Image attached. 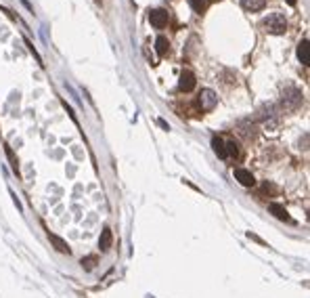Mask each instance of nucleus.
I'll return each mask as SVG.
<instances>
[{"label":"nucleus","instance_id":"13","mask_svg":"<svg viewBox=\"0 0 310 298\" xmlns=\"http://www.w3.org/2000/svg\"><path fill=\"white\" fill-rule=\"evenodd\" d=\"M224 149H227V160L229 158H237L239 155V147L235 141H224Z\"/></svg>","mask_w":310,"mask_h":298},{"label":"nucleus","instance_id":"1","mask_svg":"<svg viewBox=\"0 0 310 298\" xmlns=\"http://www.w3.org/2000/svg\"><path fill=\"white\" fill-rule=\"evenodd\" d=\"M262 25H264V30L269 34H285L287 19L283 15H279V13H272V15H269L262 21Z\"/></svg>","mask_w":310,"mask_h":298},{"label":"nucleus","instance_id":"7","mask_svg":"<svg viewBox=\"0 0 310 298\" xmlns=\"http://www.w3.org/2000/svg\"><path fill=\"white\" fill-rule=\"evenodd\" d=\"M269 210L272 212L274 216L279 218V221H287V223H291V216L287 214V210L283 208V206H279V204H271V206H269Z\"/></svg>","mask_w":310,"mask_h":298},{"label":"nucleus","instance_id":"15","mask_svg":"<svg viewBox=\"0 0 310 298\" xmlns=\"http://www.w3.org/2000/svg\"><path fill=\"white\" fill-rule=\"evenodd\" d=\"M97 265V256H86V258H82V267L86 269V271H93Z\"/></svg>","mask_w":310,"mask_h":298},{"label":"nucleus","instance_id":"8","mask_svg":"<svg viewBox=\"0 0 310 298\" xmlns=\"http://www.w3.org/2000/svg\"><path fill=\"white\" fill-rule=\"evenodd\" d=\"M48 239H51V244H55V248H57L59 252H63V254H69V252H72L65 239H61L59 235H55V233H51V235H48Z\"/></svg>","mask_w":310,"mask_h":298},{"label":"nucleus","instance_id":"12","mask_svg":"<svg viewBox=\"0 0 310 298\" xmlns=\"http://www.w3.org/2000/svg\"><path fill=\"white\" fill-rule=\"evenodd\" d=\"M212 145H214V151L220 155L222 160H227V149H224V141H222L220 137H214V139H212Z\"/></svg>","mask_w":310,"mask_h":298},{"label":"nucleus","instance_id":"4","mask_svg":"<svg viewBox=\"0 0 310 298\" xmlns=\"http://www.w3.org/2000/svg\"><path fill=\"white\" fill-rule=\"evenodd\" d=\"M149 21H151V25L153 27H164L168 23V11L164 9H153L149 13Z\"/></svg>","mask_w":310,"mask_h":298},{"label":"nucleus","instance_id":"9","mask_svg":"<svg viewBox=\"0 0 310 298\" xmlns=\"http://www.w3.org/2000/svg\"><path fill=\"white\" fill-rule=\"evenodd\" d=\"M241 4H243V9L256 13V11H262V9H264L266 0H241Z\"/></svg>","mask_w":310,"mask_h":298},{"label":"nucleus","instance_id":"2","mask_svg":"<svg viewBox=\"0 0 310 298\" xmlns=\"http://www.w3.org/2000/svg\"><path fill=\"white\" fill-rule=\"evenodd\" d=\"M199 103H201V109L212 111L216 105H218V95L214 93L212 88H203L201 95H199Z\"/></svg>","mask_w":310,"mask_h":298},{"label":"nucleus","instance_id":"16","mask_svg":"<svg viewBox=\"0 0 310 298\" xmlns=\"http://www.w3.org/2000/svg\"><path fill=\"white\" fill-rule=\"evenodd\" d=\"M285 2H287V4H295V2H298V0H285Z\"/></svg>","mask_w":310,"mask_h":298},{"label":"nucleus","instance_id":"6","mask_svg":"<svg viewBox=\"0 0 310 298\" xmlns=\"http://www.w3.org/2000/svg\"><path fill=\"white\" fill-rule=\"evenodd\" d=\"M111 246H114V233H111L109 227H105L101 231V237H98V248H101L103 252H107Z\"/></svg>","mask_w":310,"mask_h":298},{"label":"nucleus","instance_id":"11","mask_svg":"<svg viewBox=\"0 0 310 298\" xmlns=\"http://www.w3.org/2000/svg\"><path fill=\"white\" fill-rule=\"evenodd\" d=\"M168 48H170V42H168L166 36H159L157 40H155V51H157L159 57H164L168 53Z\"/></svg>","mask_w":310,"mask_h":298},{"label":"nucleus","instance_id":"5","mask_svg":"<svg viewBox=\"0 0 310 298\" xmlns=\"http://www.w3.org/2000/svg\"><path fill=\"white\" fill-rule=\"evenodd\" d=\"M235 179L241 183L243 187H253V185H256V179H253V174L250 172V170H245V168H237V170H235Z\"/></svg>","mask_w":310,"mask_h":298},{"label":"nucleus","instance_id":"3","mask_svg":"<svg viewBox=\"0 0 310 298\" xmlns=\"http://www.w3.org/2000/svg\"><path fill=\"white\" fill-rule=\"evenodd\" d=\"M197 86V80H195V74L185 69V72H180V78H178V88L182 93H191V90Z\"/></svg>","mask_w":310,"mask_h":298},{"label":"nucleus","instance_id":"10","mask_svg":"<svg viewBox=\"0 0 310 298\" xmlns=\"http://www.w3.org/2000/svg\"><path fill=\"white\" fill-rule=\"evenodd\" d=\"M298 59L302 61V65H308L310 57H308V40H302L298 46Z\"/></svg>","mask_w":310,"mask_h":298},{"label":"nucleus","instance_id":"14","mask_svg":"<svg viewBox=\"0 0 310 298\" xmlns=\"http://www.w3.org/2000/svg\"><path fill=\"white\" fill-rule=\"evenodd\" d=\"M189 4H191V9H195L197 13H201L208 6V0H189Z\"/></svg>","mask_w":310,"mask_h":298}]
</instances>
